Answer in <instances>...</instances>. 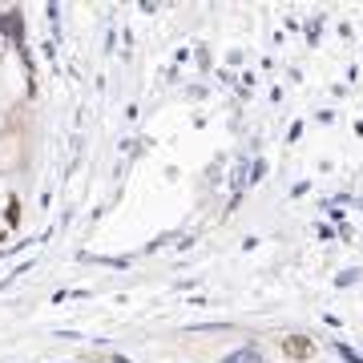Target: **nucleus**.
<instances>
[{
    "label": "nucleus",
    "instance_id": "nucleus-1",
    "mask_svg": "<svg viewBox=\"0 0 363 363\" xmlns=\"http://www.w3.org/2000/svg\"><path fill=\"white\" fill-rule=\"evenodd\" d=\"M282 355H287V359H295V363L311 359V355H315V339H307V335H287V339H282Z\"/></svg>",
    "mask_w": 363,
    "mask_h": 363
},
{
    "label": "nucleus",
    "instance_id": "nucleus-2",
    "mask_svg": "<svg viewBox=\"0 0 363 363\" xmlns=\"http://www.w3.org/2000/svg\"><path fill=\"white\" fill-rule=\"evenodd\" d=\"M0 33L13 36V45H20V36H25V20H20V13H0Z\"/></svg>",
    "mask_w": 363,
    "mask_h": 363
},
{
    "label": "nucleus",
    "instance_id": "nucleus-3",
    "mask_svg": "<svg viewBox=\"0 0 363 363\" xmlns=\"http://www.w3.org/2000/svg\"><path fill=\"white\" fill-rule=\"evenodd\" d=\"M226 363H263V351L259 347H242V351L226 355Z\"/></svg>",
    "mask_w": 363,
    "mask_h": 363
},
{
    "label": "nucleus",
    "instance_id": "nucleus-4",
    "mask_svg": "<svg viewBox=\"0 0 363 363\" xmlns=\"http://www.w3.org/2000/svg\"><path fill=\"white\" fill-rule=\"evenodd\" d=\"M4 214H8L13 226H17V222H20V198H8V210H4Z\"/></svg>",
    "mask_w": 363,
    "mask_h": 363
},
{
    "label": "nucleus",
    "instance_id": "nucleus-5",
    "mask_svg": "<svg viewBox=\"0 0 363 363\" xmlns=\"http://www.w3.org/2000/svg\"><path fill=\"white\" fill-rule=\"evenodd\" d=\"M335 351H339V355H343V359H347V363H363V359H359V355H355V351H347V347H343V343H335Z\"/></svg>",
    "mask_w": 363,
    "mask_h": 363
},
{
    "label": "nucleus",
    "instance_id": "nucleus-6",
    "mask_svg": "<svg viewBox=\"0 0 363 363\" xmlns=\"http://www.w3.org/2000/svg\"><path fill=\"white\" fill-rule=\"evenodd\" d=\"M0 242H4V234H0Z\"/></svg>",
    "mask_w": 363,
    "mask_h": 363
}]
</instances>
